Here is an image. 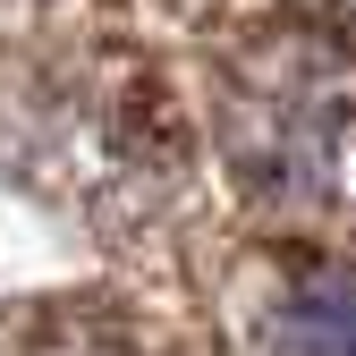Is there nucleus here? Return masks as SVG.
I'll return each mask as SVG.
<instances>
[{"mask_svg":"<svg viewBox=\"0 0 356 356\" xmlns=\"http://www.w3.org/2000/svg\"><path fill=\"white\" fill-rule=\"evenodd\" d=\"M220 145L254 204L331 220L356 212V42L280 26L220 85Z\"/></svg>","mask_w":356,"mask_h":356,"instance_id":"nucleus-1","label":"nucleus"},{"mask_svg":"<svg viewBox=\"0 0 356 356\" xmlns=\"http://www.w3.org/2000/svg\"><path fill=\"white\" fill-rule=\"evenodd\" d=\"M254 356H356V272L297 263L254 314Z\"/></svg>","mask_w":356,"mask_h":356,"instance_id":"nucleus-2","label":"nucleus"},{"mask_svg":"<svg viewBox=\"0 0 356 356\" xmlns=\"http://www.w3.org/2000/svg\"><path fill=\"white\" fill-rule=\"evenodd\" d=\"M26 356H161V348L136 339L127 323H111V314H51L26 339Z\"/></svg>","mask_w":356,"mask_h":356,"instance_id":"nucleus-3","label":"nucleus"}]
</instances>
